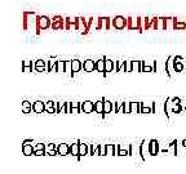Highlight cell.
Returning a JSON list of instances; mask_svg holds the SVG:
<instances>
[{"mask_svg": "<svg viewBox=\"0 0 186 174\" xmlns=\"http://www.w3.org/2000/svg\"><path fill=\"white\" fill-rule=\"evenodd\" d=\"M52 26V19L47 16H39L36 17V32L39 34L41 30H45Z\"/></svg>", "mask_w": 186, "mask_h": 174, "instance_id": "1", "label": "cell"}, {"mask_svg": "<svg viewBox=\"0 0 186 174\" xmlns=\"http://www.w3.org/2000/svg\"><path fill=\"white\" fill-rule=\"evenodd\" d=\"M114 29L116 30H123L125 27H128V18H124L123 16H116L111 21Z\"/></svg>", "mask_w": 186, "mask_h": 174, "instance_id": "2", "label": "cell"}, {"mask_svg": "<svg viewBox=\"0 0 186 174\" xmlns=\"http://www.w3.org/2000/svg\"><path fill=\"white\" fill-rule=\"evenodd\" d=\"M65 19L61 17V16H56L53 19H52V29L53 30H62V29H66V26H65Z\"/></svg>", "mask_w": 186, "mask_h": 174, "instance_id": "3", "label": "cell"}, {"mask_svg": "<svg viewBox=\"0 0 186 174\" xmlns=\"http://www.w3.org/2000/svg\"><path fill=\"white\" fill-rule=\"evenodd\" d=\"M83 70L87 72H92L93 70H96V62H93L92 59H87L83 63Z\"/></svg>", "mask_w": 186, "mask_h": 174, "instance_id": "4", "label": "cell"}, {"mask_svg": "<svg viewBox=\"0 0 186 174\" xmlns=\"http://www.w3.org/2000/svg\"><path fill=\"white\" fill-rule=\"evenodd\" d=\"M80 110L83 111V112H87V113H89V112H92V111H94V104L92 103V102H84V103L80 106Z\"/></svg>", "mask_w": 186, "mask_h": 174, "instance_id": "5", "label": "cell"}, {"mask_svg": "<svg viewBox=\"0 0 186 174\" xmlns=\"http://www.w3.org/2000/svg\"><path fill=\"white\" fill-rule=\"evenodd\" d=\"M33 110L35 112H37V113H41L45 110V104L43 103V102H40V101H37V102H35V103L33 104Z\"/></svg>", "mask_w": 186, "mask_h": 174, "instance_id": "6", "label": "cell"}, {"mask_svg": "<svg viewBox=\"0 0 186 174\" xmlns=\"http://www.w3.org/2000/svg\"><path fill=\"white\" fill-rule=\"evenodd\" d=\"M71 66H73V72H78V71H80L83 69V65H81V62L79 59L71 61Z\"/></svg>", "mask_w": 186, "mask_h": 174, "instance_id": "7", "label": "cell"}, {"mask_svg": "<svg viewBox=\"0 0 186 174\" xmlns=\"http://www.w3.org/2000/svg\"><path fill=\"white\" fill-rule=\"evenodd\" d=\"M96 70L100 72H105V58L104 59H98L96 62Z\"/></svg>", "mask_w": 186, "mask_h": 174, "instance_id": "8", "label": "cell"}, {"mask_svg": "<svg viewBox=\"0 0 186 174\" xmlns=\"http://www.w3.org/2000/svg\"><path fill=\"white\" fill-rule=\"evenodd\" d=\"M114 70V62L105 58V72H111Z\"/></svg>", "mask_w": 186, "mask_h": 174, "instance_id": "9", "label": "cell"}, {"mask_svg": "<svg viewBox=\"0 0 186 174\" xmlns=\"http://www.w3.org/2000/svg\"><path fill=\"white\" fill-rule=\"evenodd\" d=\"M94 111L98 113H104V101H98L94 103Z\"/></svg>", "mask_w": 186, "mask_h": 174, "instance_id": "10", "label": "cell"}, {"mask_svg": "<svg viewBox=\"0 0 186 174\" xmlns=\"http://www.w3.org/2000/svg\"><path fill=\"white\" fill-rule=\"evenodd\" d=\"M112 110H114V107H112L111 102L104 101V112H105V113H109V112H111Z\"/></svg>", "mask_w": 186, "mask_h": 174, "instance_id": "11", "label": "cell"}, {"mask_svg": "<svg viewBox=\"0 0 186 174\" xmlns=\"http://www.w3.org/2000/svg\"><path fill=\"white\" fill-rule=\"evenodd\" d=\"M173 29H176V30H184V29H186V22H180V21H176V19H175Z\"/></svg>", "mask_w": 186, "mask_h": 174, "instance_id": "12", "label": "cell"}, {"mask_svg": "<svg viewBox=\"0 0 186 174\" xmlns=\"http://www.w3.org/2000/svg\"><path fill=\"white\" fill-rule=\"evenodd\" d=\"M56 71L57 72H65V62L58 61L57 65H56Z\"/></svg>", "mask_w": 186, "mask_h": 174, "instance_id": "13", "label": "cell"}, {"mask_svg": "<svg viewBox=\"0 0 186 174\" xmlns=\"http://www.w3.org/2000/svg\"><path fill=\"white\" fill-rule=\"evenodd\" d=\"M35 67H36L37 71H43V70L45 69V62L41 61V59H39V61L35 62Z\"/></svg>", "mask_w": 186, "mask_h": 174, "instance_id": "14", "label": "cell"}, {"mask_svg": "<svg viewBox=\"0 0 186 174\" xmlns=\"http://www.w3.org/2000/svg\"><path fill=\"white\" fill-rule=\"evenodd\" d=\"M45 110H47L49 113L54 112V102H48V103H45Z\"/></svg>", "mask_w": 186, "mask_h": 174, "instance_id": "15", "label": "cell"}, {"mask_svg": "<svg viewBox=\"0 0 186 174\" xmlns=\"http://www.w3.org/2000/svg\"><path fill=\"white\" fill-rule=\"evenodd\" d=\"M22 106H23V112H25V113L30 112V110H31V103H30V102L25 101V102L22 103Z\"/></svg>", "mask_w": 186, "mask_h": 174, "instance_id": "16", "label": "cell"}, {"mask_svg": "<svg viewBox=\"0 0 186 174\" xmlns=\"http://www.w3.org/2000/svg\"><path fill=\"white\" fill-rule=\"evenodd\" d=\"M60 152H61V153H67V152H69L67 146H66V144H61V146H60Z\"/></svg>", "mask_w": 186, "mask_h": 174, "instance_id": "17", "label": "cell"}, {"mask_svg": "<svg viewBox=\"0 0 186 174\" xmlns=\"http://www.w3.org/2000/svg\"><path fill=\"white\" fill-rule=\"evenodd\" d=\"M23 152H25L26 155H29V153H31V152H33V147H31V146L29 147L27 144H25V146H23Z\"/></svg>", "mask_w": 186, "mask_h": 174, "instance_id": "18", "label": "cell"}, {"mask_svg": "<svg viewBox=\"0 0 186 174\" xmlns=\"http://www.w3.org/2000/svg\"><path fill=\"white\" fill-rule=\"evenodd\" d=\"M70 151H71V152H74L75 155H78L80 150H79V147H78V144H73V146L70 147Z\"/></svg>", "mask_w": 186, "mask_h": 174, "instance_id": "19", "label": "cell"}, {"mask_svg": "<svg viewBox=\"0 0 186 174\" xmlns=\"http://www.w3.org/2000/svg\"><path fill=\"white\" fill-rule=\"evenodd\" d=\"M79 150H80V153H85L87 152V146L85 144H79Z\"/></svg>", "mask_w": 186, "mask_h": 174, "instance_id": "20", "label": "cell"}, {"mask_svg": "<svg viewBox=\"0 0 186 174\" xmlns=\"http://www.w3.org/2000/svg\"><path fill=\"white\" fill-rule=\"evenodd\" d=\"M22 67H33V63H31L30 61H23Z\"/></svg>", "mask_w": 186, "mask_h": 174, "instance_id": "21", "label": "cell"}, {"mask_svg": "<svg viewBox=\"0 0 186 174\" xmlns=\"http://www.w3.org/2000/svg\"><path fill=\"white\" fill-rule=\"evenodd\" d=\"M151 67H149V66H142V71H151Z\"/></svg>", "mask_w": 186, "mask_h": 174, "instance_id": "22", "label": "cell"}, {"mask_svg": "<svg viewBox=\"0 0 186 174\" xmlns=\"http://www.w3.org/2000/svg\"><path fill=\"white\" fill-rule=\"evenodd\" d=\"M23 71H25V72H30V71H31V67H23Z\"/></svg>", "mask_w": 186, "mask_h": 174, "instance_id": "23", "label": "cell"}]
</instances>
